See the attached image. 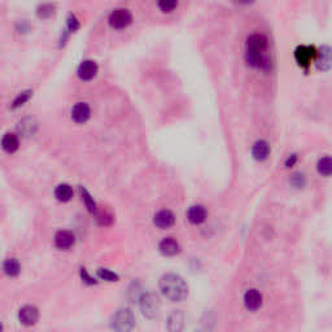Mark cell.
Instances as JSON below:
<instances>
[{"mask_svg": "<svg viewBox=\"0 0 332 332\" xmlns=\"http://www.w3.org/2000/svg\"><path fill=\"white\" fill-rule=\"evenodd\" d=\"M244 60L252 69L262 72L271 70L273 61L269 56V39L262 33H252L244 44Z\"/></svg>", "mask_w": 332, "mask_h": 332, "instance_id": "6da1fadb", "label": "cell"}, {"mask_svg": "<svg viewBox=\"0 0 332 332\" xmlns=\"http://www.w3.org/2000/svg\"><path fill=\"white\" fill-rule=\"evenodd\" d=\"M160 291L165 297L173 302L183 301L188 296V284L178 274H165L160 279Z\"/></svg>", "mask_w": 332, "mask_h": 332, "instance_id": "7a4b0ae2", "label": "cell"}, {"mask_svg": "<svg viewBox=\"0 0 332 332\" xmlns=\"http://www.w3.org/2000/svg\"><path fill=\"white\" fill-rule=\"evenodd\" d=\"M134 22V15L129 8L117 7L108 15V25L113 30H125Z\"/></svg>", "mask_w": 332, "mask_h": 332, "instance_id": "3957f363", "label": "cell"}, {"mask_svg": "<svg viewBox=\"0 0 332 332\" xmlns=\"http://www.w3.org/2000/svg\"><path fill=\"white\" fill-rule=\"evenodd\" d=\"M317 48L311 44H300L295 50V61L305 72H309L311 64L317 59Z\"/></svg>", "mask_w": 332, "mask_h": 332, "instance_id": "277c9868", "label": "cell"}, {"mask_svg": "<svg viewBox=\"0 0 332 332\" xmlns=\"http://www.w3.org/2000/svg\"><path fill=\"white\" fill-rule=\"evenodd\" d=\"M110 326L116 331H130L135 327V317L130 309H118L113 314Z\"/></svg>", "mask_w": 332, "mask_h": 332, "instance_id": "5b68a950", "label": "cell"}, {"mask_svg": "<svg viewBox=\"0 0 332 332\" xmlns=\"http://www.w3.org/2000/svg\"><path fill=\"white\" fill-rule=\"evenodd\" d=\"M140 309L143 311L144 317L153 319L159 315L160 309H161V302L160 298L153 293H146L140 297L139 300Z\"/></svg>", "mask_w": 332, "mask_h": 332, "instance_id": "8992f818", "label": "cell"}, {"mask_svg": "<svg viewBox=\"0 0 332 332\" xmlns=\"http://www.w3.org/2000/svg\"><path fill=\"white\" fill-rule=\"evenodd\" d=\"M99 74V65L93 60H83L77 69L78 78L83 82H90Z\"/></svg>", "mask_w": 332, "mask_h": 332, "instance_id": "52a82bcc", "label": "cell"}, {"mask_svg": "<svg viewBox=\"0 0 332 332\" xmlns=\"http://www.w3.org/2000/svg\"><path fill=\"white\" fill-rule=\"evenodd\" d=\"M91 115H92L91 106L88 105L87 102L83 101L77 102V104H74L73 108L70 109V118H72V121H74L75 124H86L91 118Z\"/></svg>", "mask_w": 332, "mask_h": 332, "instance_id": "ba28073f", "label": "cell"}, {"mask_svg": "<svg viewBox=\"0 0 332 332\" xmlns=\"http://www.w3.org/2000/svg\"><path fill=\"white\" fill-rule=\"evenodd\" d=\"M331 48H329V46H322L317 51V59H315L314 64H315L318 70L328 72L331 69Z\"/></svg>", "mask_w": 332, "mask_h": 332, "instance_id": "9c48e42d", "label": "cell"}, {"mask_svg": "<svg viewBox=\"0 0 332 332\" xmlns=\"http://www.w3.org/2000/svg\"><path fill=\"white\" fill-rule=\"evenodd\" d=\"M38 319H39V311H38V309L35 306L28 305V306H24L21 310H20L19 320L24 326H34L35 323L38 322Z\"/></svg>", "mask_w": 332, "mask_h": 332, "instance_id": "30bf717a", "label": "cell"}, {"mask_svg": "<svg viewBox=\"0 0 332 332\" xmlns=\"http://www.w3.org/2000/svg\"><path fill=\"white\" fill-rule=\"evenodd\" d=\"M252 157L256 161H265V160L270 156L271 147L265 139L256 140L255 144L252 146Z\"/></svg>", "mask_w": 332, "mask_h": 332, "instance_id": "8fae6325", "label": "cell"}, {"mask_svg": "<svg viewBox=\"0 0 332 332\" xmlns=\"http://www.w3.org/2000/svg\"><path fill=\"white\" fill-rule=\"evenodd\" d=\"M244 306L249 311H257L262 306V295L260 291L252 288L244 293Z\"/></svg>", "mask_w": 332, "mask_h": 332, "instance_id": "7c38bea8", "label": "cell"}, {"mask_svg": "<svg viewBox=\"0 0 332 332\" xmlns=\"http://www.w3.org/2000/svg\"><path fill=\"white\" fill-rule=\"evenodd\" d=\"M159 251L165 257H173L180 252V246L174 238H164L159 244Z\"/></svg>", "mask_w": 332, "mask_h": 332, "instance_id": "4fadbf2b", "label": "cell"}, {"mask_svg": "<svg viewBox=\"0 0 332 332\" xmlns=\"http://www.w3.org/2000/svg\"><path fill=\"white\" fill-rule=\"evenodd\" d=\"M208 218V210L202 205H192L187 211V219L189 224L201 225Z\"/></svg>", "mask_w": 332, "mask_h": 332, "instance_id": "5bb4252c", "label": "cell"}, {"mask_svg": "<svg viewBox=\"0 0 332 332\" xmlns=\"http://www.w3.org/2000/svg\"><path fill=\"white\" fill-rule=\"evenodd\" d=\"M153 224L160 229H169L175 224V215L171 210H160L159 213H156L153 217Z\"/></svg>", "mask_w": 332, "mask_h": 332, "instance_id": "9a60e30c", "label": "cell"}, {"mask_svg": "<svg viewBox=\"0 0 332 332\" xmlns=\"http://www.w3.org/2000/svg\"><path fill=\"white\" fill-rule=\"evenodd\" d=\"M75 236L72 231L61 230L55 235V246L59 249H69L74 246Z\"/></svg>", "mask_w": 332, "mask_h": 332, "instance_id": "2e32d148", "label": "cell"}, {"mask_svg": "<svg viewBox=\"0 0 332 332\" xmlns=\"http://www.w3.org/2000/svg\"><path fill=\"white\" fill-rule=\"evenodd\" d=\"M0 146H2L4 152L15 153L20 147L19 137L13 133L4 134L3 138H2V142H0Z\"/></svg>", "mask_w": 332, "mask_h": 332, "instance_id": "e0dca14e", "label": "cell"}, {"mask_svg": "<svg viewBox=\"0 0 332 332\" xmlns=\"http://www.w3.org/2000/svg\"><path fill=\"white\" fill-rule=\"evenodd\" d=\"M184 324V314L180 310H175L170 314L168 320L169 331H180Z\"/></svg>", "mask_w": 332, "mask_h": 332, "instance_id": "ac0fdd59", "label": "cell"}, {"mask_svg": "<svg viewBox=\"0 0 332 332\" xmlns=\"http://www.w3.org/2000/svg\"><path fill=\"white\" fill-rule=\"evenodd\" d=\"M179 0H156V7L164 15H171L178 10Z\"/></svg>", "mask_w": 332, "mask_h": 332, "instance_id": "d6986e66", "label": "cell"}, {"mask_svg": "<svg viewBox=\"0 0 332 332\" xmlns=\"http://www.w3.org/2000/svg\"><path fill=\"white\" fill-rule=\"evenodd\" d=\"M55 197L61 202H68L73 197V188L69 184H59L55 189Z\"/></svg>", "mask_w": 332, "mask_h": 332, "instance_id": "ffe728a7", "label": "cell"}, {"mask_svg": "<svg viewBox=\"0 0 332 332\" xmlns=\"http://www.w3.org/2000/svg\"><path fill=\"white\" fill-rule=\"evenodd\" d=\"M55 13H56V6L53 3H50V2L41 3L37 7V16L42 20L51 19Z\"/></svg>", "mask_w": 332, "mask_h": 332, "instance_id": "44dd1931", "label": "cell"}, {"mask_svg": "<svg viewBox=\"0 0 332 332\" xmlns=\"http://www.w3.org/2000/svg\"><path fill=\"white\" fill-rule=\"evenodd\" d=\"M3 271L8 276H17L21 271V265L16 258H7L3 264Z\"/></svg>", "mask_w": 332, "mask_h": 332, "instance_id": "7402d4cb", "label": "cell"}, {"mask_svg": "<svg viewBox=\"0 0 332 332\" xmlns=\"http://www.w3.org/2000/svg\"><path fill=\"white\" fill-rule=\"evenodd\" d=\"M81 20L78 19V16L73 12L69 13L65 21V28H64L69 34L72 35L74 34V33H77V31L81 29Z\"/></svg>", "mask_w": 332, "mask_h": 332, "instance_id": "603a6c76", "label": "cell"}, {"mask_svg": "<svg viewBox=\"0 0 332 332\" xmlns=\"http://www.w3.org/2000/svg\"><path fill=\"white\" fill-rule=\"evenodd\" d=\"M317 170L320 175L323 177H329L332 173V164H331V157L329 156H324L318 161Z\"/></svg>", "mask_w": 332, "mask_h": 332, "instance_id": "cb8c5ba5", "label": "cell"}, {"mask_svg": "<svg viewBox=\"0 0 332 332\" xmlns=\"http://www.w3.org/2000/svg\"><path fill=\"white\" fill-rule=\"evenodd\" d=\"M31 96H33V91L31 90H26L20 92L19 95L15 97V100H13L12 109H19L21 108V106H24L26 102L31 99Z\"/></svg>", "mask_w": 332, "mask_h": 332, "instance_id": "d4e9b609", "label": "cell"}, {"mask_svg": "<svg viewBox=\"0 0 332 332\" xmlns=\"http://www.w3.org/2000/svg\"><path fill=\"white\" fill-rule=\"evenodd\" d=\"M289 184L296 189H302L306 184V178L302 173H295L292 174L289 178Z\"/></svg>", "mask_w": 332, "mask_h": 332, "instance_id": "484cf974", "label": "cell"}, {"mask_svg": "<svg viewBox=\"0 0 332 332\" xmlns=\"http://www.w3.org/2000/svg\"><path fill=\"white\" fill-rule=\"evenodd\" d=\"M81 193H82V199H83L84 204H86L87 209L91 211V213H95L96 211V202H95V200H93V197L91 196V193L87 191L86 188H83L82 187L81 188Z\"/></svg>", "mask_w": 332, "mask_h": 332, "instance_id": "4316f807", "label": "cell"}, {"mask_svg": "<svg viewBox=\"0 0 332 332\" xmlns=\"http://www.w3.org/2000/svg\"><path fill=\"white\" fill-rule=\"evenodd\" d=\"M97 275H99L100 279L102 280H106V282H118V275L116 273H113V271L108 270V269H99V271H97Z\"/></svg>", "mask_w": 332, "mask_h": 332, "instance_id": "83f0119b", "label": "cell"}, {"mask_svg": "<svg viewBox=\"0 0 332 332\" xmlns=\"http://www.w3.org/2000/svg\"><path fill=\"white\" fill-rule=\"evenodd\" d=\"M297 161H298L297 153H292V155H289L288 157H287L286 161H284V166H286V168H292V166H295Z\"/></svg>", "mask_w": 332, "mask_h": 332, "instance_id": "f1b7e54d", "label": "cell"}, {"mask_svg": "<svg viewBox=\"0 0 332 332\" xmlns=\"http://www.w3.org/2000/svg\"><path fill=\"white\" fill-rule=\"evenodd\" d=\"M81 275H82V279H83L84 283H87V284H90V286H92V284H96V280L93 279L92 276H90V274L87 273L86 269H82L81 271Z\"/></svg>", "mask_w": 332, "mask_h": 332, "instance_id": "f546056e", "label": "cell"}, {"mask_svg": "<svg viewBox=\"0 0 332 332\" xmlns=\"http://www.w3.org/2000/svg\"><path fill=\"white\" fill-rule=\"evenodd\" d=\"M234 3L238 4V6H251L256 2V0H233Z\"/></svg>", "mask_w": 332, "mask_h": 332, "instance_id": "4dcf8cb0", "label": "cell"}, {"mask_svg": "<svg viewBox=\"0 0 332 332\" xmlns=\"http://www.w3.org/2000/svg\"><path fill=\"white\" fill-rule=\"evenodd\" d=\"M2 328H3V327H2V324H0V329H2Z\"/></svg>", "mask_w": 332, "mask_h": 332, "instance_id": "1f68e13d", "label": "cell"}]
</instances>
